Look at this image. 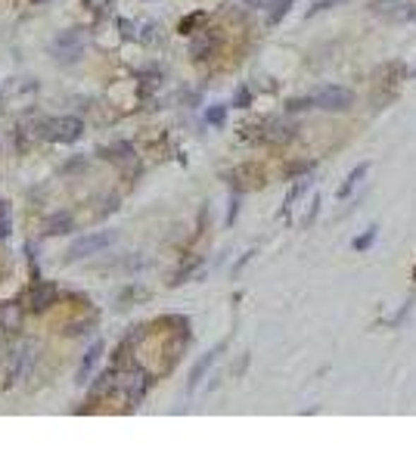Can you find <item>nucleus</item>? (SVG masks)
Here are the masks:
<instances>
[{
	"mask_svg": "<svg viewBox=\"0 0 416 466\" xmlns=\"http://www.w3.org/2000/svg\"><path fill=\"white\" fill-rule=\"evenodd\" d=\"M218 47H221V35L206 28L199 37H193L190 56H193V59H208V56H215V53H218Z\"/></svg>",
	"mask_w": 416,
	"mask_h": 466,
	"instance_id": "6",
	"label": "nucleus"
},
{
	"mask_svg": "<svg viewBox=\"0 0 416 466\" xmlns=\"http://www.w3.org/2000/svg\"><path fill=\"white\" fill-rule=\"evenodd\" d=\"M115 239H119L115 230H100V233H90V237L75 239V243L69 246V261H81V258H88V255L103 252V249H109Z\"/></svg>",
	"mask_w": 416,
	"mask_h": 466,
	"instance_id": "4",
	"label": "nucleus"
},
{
	"mask_svg": "<svg viewBox=\"0 0 416 466\" xmlns=\"http://www.w3.org/2000/svg\"><path fill=\"white\" fill-rule=\"evenodd\" d=\"M249 103H252V93H249V88H239V90H237V97H233V106L249 109Z\"/></svg>",
	"mask_w": 416,
	"mask_h": 466,
	"instance_id": "20",
	"label": "nucleus"
},
{
	"mask_svg": "<svg viewBox=\"0 0 416 466\" xmlns=\"http://www.w3.org/2000/svg\"><path fill=\"white\" fill-rule=\"evenodd\" d=\"M221 348H224V345H218V348H215V352H208V354H206V357H202V361H199V364H196V367H193V373H190V392H193V388H196V386H199V379H202V376H206V370L211 367V364H215V357H218V354H221Z\"/></svg>",
	"mask_w": 416,
	"mask_h": 466,
	"instance_id": "12",
	"label": "nucleus"
},
{
	"mask_svg": "<svg viewBox=\"0 0 416 466\" xmlns=\"http://www.w3.org/2000/svg\"><path fill=\"white\" fill-rule=\"evenodd\" d=\"M367 171H370V165H367V162H360V165H357L355 171H351L348 177H345V184L339 186V199H348L351 193H355V186H357L360 181H364V177H367Z\"/></svg>",
	"mask_w": 416,
	"mask_h": 466,
	"instance_id": "11",
	"label": "nucleus"
},
{
	"mask_svg": "<svg viewBox=\"0 0 416 466\" xmlns=\"http://www.w3.org/2000/svg\"><path fill=\"white\" fill-rule=\"evenodd\" d=\"M93 321H84V323H72V326H69V336H84V333H88V326H90Z\"/></svg>",
	"mask_w": 416,
	"mask_h": 466,
	"instance_id": "23",
	"label": "nucleus"
},
{
	"mask_svg": "<svg viewBox=\"0 0 416 466\" xmlns=\"http://www.w3.org/2000/svg\"><path fill=\"white\" fill-rule=\"evenodd\" d=\"M13 230V221H10V202H0V239H6Z\"/></svg>",
	"mask_w": 416,
	"mask_h": 466,
	"instance_id": "18",
	"label": "nucleus"
},
{
	"mask_svg": "<svg viewBox=\"0 0 416 466\" xmlns=\"http://www.w3.org/2000/svg\"><path fill=\"white\" fill-rule=\"evenodd\" d=\"M395 4H401V0H373L370 6H373V13H388Z\"/></svg>",
	"mask_w": 416,
	"mask_h": 466,
	"instance_id": "22",
	"label": "nucleus"
},
{
	"mask_svg": "<svg viewBox=\"0 0 416 466\" xmlns=\"http://www.w3.org/2000/svg\"><path fill=\"white\" fill-rule=\"evenodd\" d=\"M413 277H416V270H413Z\"/></svg>",
	"mask_w": 416,
	"mask_h": 466,
	"instance_id": "28",
	"label": "nucleus"
},
{
	"mask_svg": "<svg viewBox=\"0 0 416 466\" xmlns=\"http://www.w3.org/2000/svg\"><path fill=\"white\" fill-rule=\"evenodd\" d=\"M106 159H112V162H134V146H131V143H115L112 150H106Z\"/></svg>",
	"mask_w": 416,
	"mask_h": 466,
	"instance_id": "14",
	"label": "nucleus"
},
{
	"mask_svg": "<svg viewBox=\"0 0 416 466\" xmlns=\"http://www.w3.org/2000/svg\"><path fill=\"white\" fill-rule=\"evenodd\" d=\"M149 383H153V379H149V373H146L143 367H128L124 373H119V376H115V388H119V392H121L131 404H134V407H137L140 401H143Z\"/></svg>",
	"mask_w": 416,
	"mask_h": 466,
	"instance_id": "3",
	"label": "nucleus"
},
{
	"mask_svg": "<svg viewBox=\"0 0 416 466\" xmlns=\"http://www.w3.org/2000/svg\"><path fill=\"white\" fill-rule=\"evenodd\" d=\"M57 295H59V289L53 283H37L28 295V311L31 314H41V311H47L53 301H57Z\"/></svg>",
	"mask_w": 416,
	"mask_h": 466,
	"instance_id": "7",
	"label": "nucleus"
},
{
	"mask_svg": "<svg viewBox=\"0 0 416 466\" xmlns=\"http://www.w3.org/2000/svg\"><path fill=\"white\" fill-rule=\"evenodd\" d=\"M100 354H103V342H93V345L84 352V361H81V367H78V379L75 383H88L90 379V373L97 370V364H100Z\"/></svg>",
	"mask_w": 416,
	"mask_h": 466,
	"instance_id": "8",
	"label": "nucleus"
},
{
	"mask_svg": "<svg viewBox=\"0 0 416 466\" xmlns=\"http://www.w3.org/2000/svg\"><path fill=\"white\" fill-rule=\"evenodd\" d=\"M115 376H119V367H109V370L100 373V376H97V383H93V388H90V401L106 398V395L115 388Z\"/></svg>",
	"mask_w": 416,
	"mask_h": 466,
	"instance_id": "9",
	"label": "nucleus"
},
{
	"mask_svg": "<svg viewBox=\"0 0 416 466\" xmlns=\"http://www.w3.org/2000/svg\"><path fill=\"white\" fill-rule=\"evenodd\" d=\"M84 47H88V35L81 28H72V31H62V35L53 41V56H57L59 66H72L84 56Z\"/></svg>",
	"mask_w": 416,
	"mask_h": 466,
	"instance_id": "1",
	"label": "nucleus"
},
{
	"mask_svg": "<svg viewBox=\"0 0 416 466\" xmlns=\"http://www.w3.org/2000/svg\"><path fill=\"white\" fill-rule=\"evenodd\" d=\"M311 103L317 109H323V112H348L351 103H355V93H351L348 88L333 84V88H323V90L314 93Z\"/></svg>",
	"mask_w": 416,
	"mask_h": 466,
	"instance_id": "5",
	"label": "nucleus"
},
{
	"mask_svg": "<svg viewBox=\"0 0 416 466\" xmlns=\"http://www.w3.org/2000/svg\"><path fill=\"white\" fill-rule=\"evenodd\" d=\"M75 230V221L69 212H57L47 217V233H53V237H66V233Z\"/></svg>",
	"mask_w": 416,
	"mask_h": 466,
	"instance_id": "10",
	"label": "nucleus"
},
{
	"mask_svg": "<svg viewBox=\"0 0 416 466\" xmlns=\"http://www.w3.org/2000/svg\"><path fill=\"white\" fill-rule=\"evenodd\" d=\"M109 4H112V0H84V6H88V10H93V13H106Z\"/></svg>",
	"mask_w": 416,
	"mask_h": 466,
	"instance_id": "21",
	"label": "nucleus"
},
{
	"mask_svg": "<svg viewBox=\"0 0 416 466\" xmlns=\"http://www.w3.org/2000/svg\"><path fill=\"white\" fill-rule=\"evenodd\" d=\"M246 4H249V6H255V10H264V6H271L273 0H246Z\"/></svg>",
	"mask_w": 416,
	"mask_h": 466,
	"instance_id": "26",
	"label": "nucleus"
},
{
	"mask_svg": "<svg viewBox=\"0 0 416 466\" xmlns=\"http://www.w3.org/2000/svg\"><path fill=\"white\" fill-rule=\"evenodd\" d=\"M119 28H121V37H134V22H128V19H119Z\"/></svg>",
	"mask_w": 416,
	"mask_h": 466,
	"instance_id": "24",
	"label": "nucleus"
},
{
	"mask_svg": "<svg viewBox=\"0 0 416 466\" xmlns=\"http://www.w3.org/2000/svg\"><path fill=\"white\" fill-rule=\"evenodd\" d=\"M35 4H44V0H35Z\"/></svg>",
	"mask_w": 416,
	"mask_h": 466,
	"instance_id": "27",
	"label": "nucleus"
},
{
	"mask_svg": "<svg viewBox=\"0 0 416 466\" xmlns=\"http://www.w3.org/2000/svg\"><path fill=\"white\" fill-rule=\"evenodd\" d=\"M292 4H295V0H273V4H271V25H277L283 16L292 10Z\"/></svg>",
	"mask_w": 416,
	"mask_h": 466,
	"instance_id": "17",
	"label": "nucleus"
},
{
	"mask_svg": "<svg viewBox=\"0 0 416 466\" xmlns=\"http://www.w3.org/2000/svg\"><path fill=\"white\" fill-rule=\"evenodd\" d=\"M237 215H239V199L233 196V202H230V212H227V224H233V221H237Z\"/></svg>",
	"mask_w": 416,
	"mask_h": 466,
	"instance_id": "25",
	"label": "nucleus"
},
{
	"mask_svg": "<svg viewBox=\"0 0 416 466\" xmlns=\"http://www.w3.org/2000/svg\"><path fill=\"white\" fill-rule=\"evenodd\" d=\"M202 22H206V13H190V16H184V19H180L177 31H180V35H193V28L202 25Z\"/></svg>",
	"mask_w": 416,
	"mask_h": 466,
	"instance_id": "16",
	"label": "nucleus"
},
{
	"mask_svg": "<svg viewBox=\"0 0 416 466\" xmlns=\"http://www.w3.org/2000/svg\"><path fill=\"white\" fill-rule=\"evenodd\" d=\"M376 230H379V227H367L360 237L351 239V249H355V252H367V249L373 246V239H376Z\"/></svg>",
	"mask_w": 416,
	"mask_h": 466,
	"instance_id": "15",
	"label": "nucleus"
},
{
	"mask_svg": "<svg viewBox=\"0 0 416 466\" xmlns=\"http://www.w3.org/2000/svg\"><path fill=\"white\" fill-rule=\"evenodd\" d=\"M41 134L50 140V143H75L78 137L84 134V121L75 119V115H62V119H47L41 124Z\"/></svg>",
	"mask_w": 416,
	"mask_h": 466,
	"instance_id": "2",
	"label": "nucleus"
},
{
	"mask_svg": "<svg viewBox=\"0 0 416 466\" xmlns=\"http://www.w3.org/2000/svg\"><path fill=\"white\" fill-rule=\"evenodd\" d=\"M311 184H314V181H311V177H308V174H304V177H302V181H298V184L292 186V190H289V196H286V202H283V212H289V208H292V205H295V202H298V199H302V196H304V193H308V190H311Z\"/></svg>",
	"mask_w": 416,
	"mask_h": 466,
	"instance_id": "13",
	"label": "nucleus"
},
{
	"mask_svg": "<svg viewBox=\"0 0 416 466\" xmlns=\"http://www.w3.org/2000/svg\"><path fill=\"white\" fill-rule=\"evenodd\" d=\"M206 121H208V124H215V128H221V124L227 121V106H208Z\"/></svg>",
	"mask_w": 416,
	"mask_h": 466,
	"instance_id": "19",
	"label": "nucleus"
}]
</instances>
